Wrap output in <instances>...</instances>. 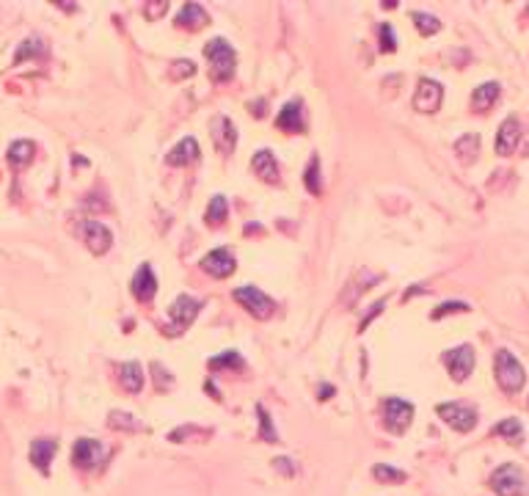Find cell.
I'll list each match as a JSON object with an SVG mask.
<instances>
[{
  "label": "cell",
  "mask_w": 529,
  "mask_h": 496,
  "mask_svg": "<svg viewBox=\"0 0 529 496\" xmlns=\"http://www.w3.org/2000/svg\"><path fill=\"white\" fill-rule=\"evenodd\" d=\"M204 55H207V61L213 64V80L215 83H227L229 77L234 75V64H237V55H234V50H232V44H229L227 39H210L207 41V47H204Z\"/></svg>",
  "instance_id": "1"
},
{
  "label": "cell",
  "mask_w": 529,
  "mask_h": 496,
  "mask_svg": "<svg viewBox=\"0 0 529 496\" xmlns=\"http://www.w3.org/2000/svg\"><path fill=\"white\" fill-rule=\"evenodd\" d=\"M493 367H496V381H499V386H502L507 394L521 391L527 375H524V367L518 364V358H516L510 350H499L496 358H493Z\"/></svg>",
  "instance_id": "2"
},
{
  "label": "cell",
  "mask_w": 529,
  "mask_h": 496,
  "mask_svg": "<svg viewBox=\"0 0 529 496\" xmlns=\"http://www.w3.org/2000/svg\"><path fill=\"white\" fill-rule=\"evenodd\" d=\"M524 485H527L524 471L518 466H513V463L499 466L491 477V488L499 496H521L524 494Z\"/></svg>",
  "instance_id": "3"
},
{
  "label": "cell",
  "mask_w": 529,
  "mask_h": 496,
  "mask_svg": "<svg viewBox=\"0 0 529 496\" xmlns=\"http://www.w3.org/2000/svg\"><path fill=\"white\" fill-rule=\"evenodd\" d=\"M234 301L237 304H243V309H248L257 320H264V317H270L273 314V309H276V304L264 295L262 290H257V287H237L234 290Z\"/></svg>",
  "instance_id": "4"
},
{
  "label": "cell",
  "mask_w": 529,
  "mask_h": 496,
  "mask_svg": "<svg viewBox=\"0 0 529 496\" xmlns=\"http://www.w3.org/2000/svg\"><path fill=\"white\" fill-rule=\"evenodd\" d=\"M441 100H444V88L441 83L430 80V77H422L416 83V94H414V108L422 114H436L441 108Z\"/></svg>",
  "instance_id": "5"
},
{
  "label": "cell",
  "mask_w": 529,
  "mask_h": 496,
  "mask_svg": "<svg viewBox=\"0 0 529 496\" xmlns=\"http://www.w3.org/2000/svg\"><path fill=\"white\" fill-rule=\"evenodd\" d=\"M436 411L453 430H460V433H469L477 424V411L463 405V403H441Z\"/></svg>",
  "instance_id": "6"
},
{
  "label": "cell",
  "mask_w": 529,
  "mask_h": 496,
  "mask_svg": "<svg viewBox=\"0 0 529 496\" xmlns=\"http://www.w3.org/2000/svg\"><path fill=\"white\" fill-rule=\"evenodd\" d=\"M411 420H414V405L411 403H406L400 397H389L383 403V422H386V427L391 433H403L411 424Z\"/></svg>",
  "instance_id": "7"
},
{
  "label": "cell",
  "mask_w": 529,
  "mask_h": 496,
  "mask_svg": "<svg viewBox=\"0 0 529 496\" xmlns=\"http://www.w3.org/2000/svg\"><path fill=\"white\" fill-rule=\"evenodd\" d=\"M199 309H201L199 301H193L190 295H180V298L171 304V320H174V326H168V328H166V334H168V337L182 334L190 323L199 317Z\"/></svg>",
  "instance_id": "8"
},
{
  "label": "cell",
  "mask_w": 529,
  "mask_h": 496,
  "mask_svg": "<svg viewBox=\"0 0 529 496\" xmlns=\"http://www.w3.org/2000/svg\"><path fill=\"white\" fill-rule=\"evenodd\" d=\"M444 364H447V370H450V375L455 381H466L471 375V370H474V350L469 344L453 347V350L444 353Z\"/></svg>",
  "instance_id": "9"
},
{
  "label": "cell",
  "mask_w": 529,
  "mask_h": 496,
  "mask_svg": "<svg viewBox=\"0 0 529 496\" xmlns=\"http://www.w3.org/2000/svg\"><path fill=\"white\" fill-rule=\"evenodd\" d=\"M80 234H83L86 246H88L94 254H105V251L111 248V243H114V234H111V229H108L105 224H100V221H83Z\"/></svg>",
  "instance_id": "10"
},
{
  "label": "cell",
  "mask_w": 529,
  "mask_h": 496,
  "mask_svg": "<svg viewBox=\"0 0 529 496\" xmlns=\"http://www.w3.org/2000/svg\"><path fill=\"white\" fill-rule=\"evenodd\" d=\"M102 455H105V450L97 438H77L75 450H72V463L77 469H94L102 460Z\"/></svg>",
  "instance_id": "11"
},
{
  "label": "cell",
  "mask_w": 529,
  "mask_h": 496,
  "mask_svg": "<svg viewBox=\"0 0 529 496\" xmlns=\"http://www.w3.org/2000/svg\"><path fill=\"white\" fill-rule=\"evenodd\" d=\"M518 141H521V121L510 116V119L502 121V127L496 133V154H502V157L513 154V149L518 147Z\"/></svg>",
  "instance_id": "12"
},
{
  "label": "cell",
  "mask_w": 529,
  "mask_h": 496,
  "mask_svg": "<svg viewBox=\"0 0 529 496\" xmlns=\"http://www.w3.org/2000/svg\"><path fill=\"white\" fill-rule=\"evenodd\" d=\"M201 267H204L210 276H215V279H227V276L234 273L237 262H234V257H232L229 248H215V251H210V254L201 260Z\"/></svg>",
  "instance_id": "13"
},
{
  "label": "cell",
  "mask_w": 529,
  "mask_h": 496,
  "mask_svg": "<svg viewBox=\"0 0 529 496\" xmlns=\"http://www.w3.org/2000/svg\"><path fill=\"white\" fill-rule=\"evenodd\" d=\"M213 141H215V147L224 154H229L234 149V144H237V130H234V124H232L229 116H215V119H213Z\"/></svg>",
  "instance_id": "14"
},
{
  "label": "cell",
  "mask_w": 529,
  "mask_h": 496,
  "mask_svg": "<svg viewBox=\"0 0 529 496\" xmlns=\"http://www.w3.org/2000/svg\"><path fill=\"white\" fill-rule=\"evenodd\" d=\"M130 287H133V295H135L138 301H152L154 293H157V276H154V270H152L149 265H141L138 273L133 276Z\"/></svg>",
  "instance_id": "15"
},
{
  "label": "cell",
  "mask_w": 529,
  "mask_h": 496,
  "mask_svg": "<svg viewBox=\"0 0 529 496\" xmlns=\"http://www.w3.org/2000/svg\"><path fill=\"white\" fill-rule=\"evenodd\" d=\"M55 450H58V441L55 438H36L31 444V463L36 466L39 471H50V463L55 458Z\"/></svg>",
  "instance_id": "16"
},
{
  "label": "cell",
  "mask_w": 529,
  "mask_h": 496,
  "mask_svg": "<svg viewBox=\"0 0 529 496\" xmlns=\"http://www.w3.org/2000/svg\"><path fill=\"white\" fill-rule=\"evenodd\" d=\"M210 20H207V11L199 6V3H185L180 11H177V25L180 28H188V31H199L204 28Z\"/></svg>",
  "instance_id": "17"
},
{
  "label": "cell",
  "mask_w": 529,
  "mask_h": 496,
  "mask_svg": "<svg viewBox=\"0 0 529 496\" xmlns=\"http://www.w3.org/2000/svg\"><path fill=\"white\" fill-rule=\"evenodd\" d=\"M279 130H287V133H303V111H301V102L293 100L281 108V114L276 119Z\"/></svg>",
  "instance_id": "18"
},
{
  "label": "cell",
  "mask_w": 529,
  "mask_h": 496,
  "mask_svg": "<svg viewBox=\"0 0 529 496\" xmlns=\"http://www.w3.org/2000/svg\"><path fill=\"white\" fill-rule=\"evenodd\" d=\"M499 94H502L499 83H483V86H477V88H474V94H471V108H474V111H480V114L491 111L493 102L499 100Z\"/></svg>",
  "instance_id": "19"
},
{
  "label": "cell",
  "mask_w": 529,
  "mask_h": 496,
  "mask_svg": "<svg viewBox=\"0 0 529 496\" xmlns=\"http://www.w3.org/2000/svg\"><path fill=\"white\" fill-rule=\"evenodd\" d=\"M119 381H121V386H124L127 391L138 394L141 386H144V370H141V364H138V361H124V364H119Z\"/></svg>",
  "instance_id": "20"
},
{
  "label": "cell",
  "mask_w": 529,
  "mask_h": 496,
  "mask_svg": "<svg viewBox=\"0 0 529 496\" xmlns=\"http://www.w3.org/2000/svg\"><path fill=\"white\" fill-rule=\"evenodd\" d=\"M171 166H190V163H196L199 160V144H196V138H182L171 152H168V157H166Z\"/></svg>",
  "instance_id": "21"
},
{
  "label": "cell",
  "mask_w": 529,
  "mask_h": 496,
  "mask_svg": "<svg viewBox=\"0 0 529 496\" xmlns=\"http://www.w3.org/2000/svg\"><path fill=\"white\" fill-rule=\"evenodd\" d=\"M251 168H254V171H257L262 180H267V182H276V180H279V166H276V157H273V152H267V149H260V152L254 154Z\"/></svg>",
  "instance_id": "22"
},
{
  "label": "cell",
  "mask_w": 529,
  "mask_h": 496,
  "mask_svg": "<svg viewBox=\"0 0 529 496\" xmlns=\"http://www.w3.org/2000/svg\"><path fill=\"white\" fill-rule=\"evenodd\" d=\"M34 152H36V147H34L31 141H14V144L8 147V163H11L14 168H22V166H28V163L34 160Z\"/></svg>",
  "instance_id": "23"
},
{
  "label": "cell",
  "mask_w": 529,
  "mask_h": 496,
  "mask_svg": "<svg viewBox=\"0 0 529 496\" xmlns=\"http://www.w3.org/2000/svg\"><path fill=\"white\" fill-rule=\"evenodd\" d=\"M477 149H480V135H474V133H466L463 138L455 141V152L460 154V160H466V163H471L477 157Z\"/></svg>",
  "instance_id": "24"
},
{
  "label": "cell",
  "mask_w": 529,
  "mask_h": 496,
  "mask_svg": "<svg viewBox=\"0 0 529 496\" xmlns=\"http://www.w3.org/2000/svg\"><path fill=\"white\" fill-rule=\"evenodd\" d=\"M229 215V204L224 196H213V201H210V207H207V224L210 227H218V224H224Z\"/></svg>",
  "instance_id": "25"
},
{
  "label": "cell",
  "mask_w": 529,
  "mask_h": 496,
  "mask_svg": "<svg viewBox=\"0 0 529 496\" xmlns=\"http://www.w3.org/2000/svg\"><path fill=\"white\" fill-rule=\"evenodd\" d=\"M373 477H375L378 483H383V485H389V483H406V471L391 469V466H386V463H375Z\"/></svg>",
  "instance_id": "26"
},
{
  "label": "cell",
  "mask_w": 529,
  "mask_h": 496,
  "mask_svg": "<svg viewBox=\"0 0 529 496\" xmlns=\"http://www.w3.org/2000/svg\"><path fill=\"white\" fill-rule=\"evenodd\" d=\"M414 22H416V28H419V34H424V36H433V34L441 31L438 17H433V14H427V11H414Z\"/></svg>",
  "instance_id": "27"
},
{
  "label": "cell",
  "mask_w": 529,
  "mask_h": 496,
  "mask_svg": "<svg viewBox=\"0 0 529 496\" xmlns=\"http://www.w3.org/2000/svg\"><path fill=\"white\" fill-rule=\"evenodd\" d=\"M47 47H44V41L39 36H31L25 39L22 44H20V50H17V55H14V64H20V61H25V58H31V55H41Z\"/></svg>",
  "instance_id": "28"
},
{
  "label": "cell",
  "mask_w": 529,
  "mask_h": 496,
  "mask_svg": "<svg viewBox=\"0 0 529 496\" xmlns=\"http://www.w3.org/2000/svg\"><path fill=\"white\" fill-rule=\"evenodd\" d=\"M108 424H111L114 430H127V433H133V430H138V427H141V422L135 420L133 414H124V411H111Z\"/></svg>",
  "instance_id": "29"
},
{
  "label": "cell",
  "mask_w": 529,
  "mask_h": 496,
  "mask_svg": "<svg viewBox=\"0 0 529 496\" xmlns=\"http://www.w3.org/2000/svg\"><path fill=\"white\" fill-rule=\"evenodd\" d=\"M493 433H496V436H507L510 441H521L524 427H521V422H518V420H504V422H499V424L493 427Z\"/></svg>",
  "instance_id": "30"
},
{
  "label": "cell",
  "mask_w": 529,
  "mask_h": 496,
  "mask_svg": "<svg viewBox=\"0 0 529 496\" xmlns=\"http://www.w3.org/2000/svg\"><path fill=\"white\" fill-rule=\"evenodd\" d=\"M306 188L314 193V196H320V160H317V157L309 160V168H306Z\"/></svg>",
  "instance_id": "31"
},
{
  "label": "cell",
  "mask_w": 529,
  "mask_h": 496,
  "mask_svg": "<svg viewBox=\"0 0 529 496\" xmlns=\"http://www.w3.org/2000/svg\"><path fill=\"white\" fill-rule=\"evenodd\" d=\"M257 414H260V436H262L264 441L276 444V441H279V436H276V430H273V422H270V414L264 411L262 405L257 408Z\"/></svg>",
  "instance_id": "32"
},
{
  "label": "cell",
  "mask_w": 529,
  "mask_h": 496,
  "mask_svg": "<svg viewBox=\"0 0 529 496\" xmlns=\"http://www.w3.org/2000/svg\"><path fill=\"white\" fill-rule=\"evenodd\" d=\"M210 367H213V370H218V367H221V370H224V367H243V358H240L234 350H227L224 356L210 358Z\"/></svg>",
  "instance_id": "33"
},
{
  "label": "cell",
  "mask_w": 529,
  "mask_h": 496,
  "mask_svg": "<svg viewBox=\"0 0 529 496\" xmlns=\"http://www.w3.org/2000/svg\"><path fill=\"white\" fill-rule=\"evenodd\" d=\"M455 311H469V304H463V301H450V304H441L436 311H433V320L447 317V314H455Z\"/></svg>",
  "instance_id": "34"
},
{
  "label": "cell",
  "mask_w": 529,
  "mask_h": 496,
  "mask_svg": "<svg viewBox=\"0 0 529 496\" xmlns=\"http://www.w3.org/2000/svg\"><path fill=\"white\" fill-rule=\"evenodd\" d=\"M394 47H397V39L391 36V25L383 22V25H380V50H383V53H391Z\"/></svg>",
  "instance_id": "35"
},
{
  "label": "cell",
  "mask_w": 529,
  "mask_h": 496,
  "mask_svg": "<svg viewBox=\"0 0 529 496\" xmlns=\"http://www.w3.org/2000/svg\"><path fill=\"white\" fill-rule=\"evenodd\" d=\"M193 72H196V67H193L190 61H177V64H174V75L177 77H190Z\"/></svg>",
  "instance_id": "36"
},
{
  "label": "cell",
  "mask_w": 529,
  "mask_h": 496,
  "mask_svg": "<svg viewBox=\"0 0 529 496\" xmlns=\"http://www.w3.org/2000/svg\"><path fill=\"white\" fill-rule=\"evenodd\" d=\"M328 394H334V386H323L320 389V400H328Z\"/></svg>",
  "instance_id": "37"
},
{
  "label": "cell",
  "mask_w": 529,
  "mask_h": 496,
  "mask_svg": "<svg viewBox=\"0 0 529 496\" xmlns=\"http://www.w3.org/2000/svg\"><path fill=\"white\" fill-rule=\"evenodd\" d=\"M163 8H166V6H149L147 14H149V17H157V14H163Z\"/></svg>",
  "instance_id": "38"
}]
</instances>
